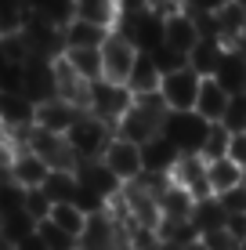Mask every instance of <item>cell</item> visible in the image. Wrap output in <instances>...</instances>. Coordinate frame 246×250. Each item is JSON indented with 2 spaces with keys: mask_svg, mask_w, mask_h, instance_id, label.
Returning <instances> with one entry per match:
<instances>
[{
  "mask_svg": "<svg viewBox=\"0 0 246 250\" xmlns=\"http://www.w3.org/2000/svg\"><path fill=\"white\" fill-rule=\"evenodd\" d=\"M51 174V167L40 156H33L29 149H11V163H7V178H11L15 185L22 188V192H29V188H44Z\"/></svg>",
  "mask_w": 246,
  "mask_h": 250,
  "instance_id": "obj_10",
  "label": "cell"
},
{
  "mask_svg": "<svg viewBox=\"0 0 246 250\" xmlns=\"http://www.w3.org/2000/svg\"><path fill=\"white\" fill-rule=\"evenodd\" d=\"M163 250H177V247H163Z\"/></svg>",
  "mask_w": 246,
  "mask_h": 250,
  "instance_id": "obj_35",
  "label": "cell"
},
{
  "mask_svg": "<svg viewBox=\"0 0 246 250\" xmlns=\"http://www.w3.org/2000/svg\"><path fill=\"white\" fill-rule=\"evenodd\" d=\"M145 7L156 15V19H170V15L189 11V4H185V0H145Z\"/></svg>",
  "mask_w": 246,
  "mask_h": 250,
  "instance_id": "obj_32",
  "label": "cell"
},
{
  "mask_svg": "<svg viewBox=\"0 0 246 250\" xmlns=\"http://www.w3.org/2000/svg\"><path fill=\"white\" fill-rule=\"evenodd\" d=\"M76 170H51L44 182V196L51 200V207L58 203H76Z\"/></svg>",
  "mask_w": 246,
  "mask_h": 250,
  "instance_id": "obj_22",
  "label": "cell"
},
{
  "mask_svg": "<svg viewBox=\"0 0 246 250\" xmlns=\"http://www.w3.org/2000/svg\"><path fill=\"white\" fill-rule=\"evenodd\" d=\"M228 145H232V131H228L225 124H210V131H207V142H203V149H199V156L203 160H225L228 156Z\"/></svg>",
  "mask_w": 246,
  "mask_h": 250,
  "instance_id": "obj_26",
  "label": "cell"
},
{
  "mask_svg": "<svg viewBox=\"0 0 246 250\" xmlns=\"http://www.w3.org/2000/svg\"><path fill=\"white\" fill-rule=\"evenodd\" d=\"M199 83H203V76H196L189 65H185V69H177V73H167L163 76L159 94H163V102H167L170 113H192V109H196Z\"/></svg>",
  "mask_w": 246,
  "mask_h": 250,
  "instance_id": "obj_7",
  "label": "cell"
},
{
  "mask_svg": "<svg viewBox=\"0 0 246 250\" xmlns=\"http://www.w3.org/2000/svg\"><path fill=\"white\" fill-rule=\"evenodd\" d=\"M134 105V94L123 87V83H109V80H95L91 83V105L87 113L101 120V124H109L116 131V124L127 116V109Z\"/></svg>",
  "mask_w": 246,
  "mask_h": 250,
  "instance_id": "obj_2",
  "label": "cell"
},
{
  "mask_svg": "<svg viewBox=\"0 0 246 250\" xmlns=\"http://www.w3.org/2000/svg\"><path fill=\"white\" fill-rule=\"evenodd\" d=\"M181 250H207V243H203V239H192L189 247H181Z\"/></svg>",
  "mask_w": 246,
  "mask_h": 250,
  "instance_id": "obj_33",
  "label": "cell"
},
{
  "mask_svg": "<svg viewBox=\"0 0 246 250\" xmlns=\"http://www.w3.org/2000/svg\"><path fill=\"white\" fill-rule=\"evenodd\" d=\"M170 182L181 185L196 203H203V200H210V196H214V192H210L207 160H203V156H181V160L174 163V170H170Z\"/></svg>",
  "mask_w": 246,
  "mask_h": 250,
  "instance_id": "obj_9",
  "label": "cell"
},
{
  "mask_svg": "<svg viewBox=\"0 0 246 250\" xmlns=\"http://www.w3.org/2000/svg\"><path fill=\"white\" fill-rule=\"evenodd\" d=\"M199 40H203V33H199V22H196V15H192V11H181V15L163 19V47L167 51L189 58L192 51H196Z\"/></svg>",
  "mask_w": 246,
  "mask_h": 250,
  "instance_id": "obj_8",
  "label": "cell"
},
{
  "mask_svg": "<svg viewBox=\"0 0 246 250\" xmlns=\"http://www.w3.org/2000/svg\"><path fill=\"white\" fill-rule=\"evenodd\" d=\"M123 247V225L113 218V210L87 214V225L80 232V250H120Z\"/></svg>",
  "mask_w": 246,
  "mask_h": 250,
  "instance_id": "obj_6",
  "label": "cell"
},
{
  "mask_svg": "<svg viewBox=\"0 0 246 250\" xmlns=\"http://www.w3.org/2000/svg\"><path fill=\"white\" fill-rule=\"evenodd\" d=\"M159 83H163V73L156 69L152 55H138V62H134L131 76H127V91H131L134 98H141V94H156Z\"/></svg>",
  "mask_w": 246,
  "mask_h": 250,
  "instance_id": "obj_20",
  "label": "cell"
},
{
  "mask_svg": "<svg viewBox=\"0 0 246 250\" xmlns=\"http://www.w3.org/2000/svg\"><path fill=\"white\" fill-rule=\"evenodd\" d=\"M199 239L207 243V250H239V239L228 229H214V232H207V236H199Z\"/></svg>",
  "mask_w": 246,
  "mask_h": 250,
  "instance_id": "obj_31",
  "label": "cell"
},
{
  "mask_svg": "<svg viewBox=\"0 0 246 250\" xmlns=\"http://www.w3.org/2000/svg\"><path fill=\"white\" fill-rule=\"evenodd\" d=\"M207 131H210V124L203 116H196V109L192 113H170L163 124V138L181 156H199L203 142H207Z\"/></svg>",
  "mask_w": 246,
  "mask_h": 250,
  "instance_id": "obj_3",
  "label": "cell"
},
{
  "mask_svg": "<svg viewBox=\"0 0 246 250\" xmlns=\"http://www.w3.org/2000/svg\"><path fill=\"white\" fill-rule=\"evenodd\" d=\"M76 250H80V247H76Z\"/></svg>",
  "mask_w": 246,
  "mask_h": 250,
  "instance_id": "obj_37",
  "label": "cell"
},
{
  "mask_svg": "<svg viewBox=\"0 0 246 250\" xmlns=\"http://www.w3.org/2000/svg\"><path fill=\"white\" fill-rule=\"evenodd\" d=\"M80 116L83 113L76 105H69V102H62V98H51V102H40V105H37V124H33V127L51 131V134H69Z\"/></svg>",
  "mask_w": 246,
  "mask_h": 250,
  "instance_id": "obj_13",
  "label": "cell"
},
{
  "mask_svg": "<svg viewBox=\"0 0 246 250\" xmlns=\"http://www.w3.org/2000/svg\"><path fill=\"white\" fill-rule=\"evenodd\" d=\"M62 58H65V62H69L87 83L101 80V51H98V47H87V51H62Z\"/></svg>",
  "mask_w": 246,
  "mask_h": 250,
  "instance_id": "obj_25",
  "label": "cell"
},
{
  "mask_svg": "<svg viewBox=\"0 0 246 250\" xmlns=\"http://www.w3.org/2000/svg\"><path fill=\"white\" fill-rule=\"evenodd\" d=\"M109 40V29H98L91 22H80V19H69L62 25V47L65 51H87V47H101Z\"/></svg>",
  "mask_w": 246,
  "mask_h": 250,
  "instance_id": "obj_17",
  "label": "cell"
},
{
  "mask_svg": "<svg viewBox=\"0 0 246 250\" xmlns=\"http://www.w3.org/2000/svg\"><path fill=\"white\" fill-rule=\"evenodd\" d=\"M207 178H210V192L214 196H225V192H232L235 185H243L246 182V170L239 167L235 160H210L207 163Z\"/></svg>",
  "mask_w": 246,
  "mask_h": 250,
  "instance_id": "obj_19",
  "label": "cell"
},
{
  "mask_svg": "<svg viewBox=\"0 0 246 250\" xmlns=\"http://www.w3.org/2000/svg\"><path fill=\"white\" fill-rule=\"evenodd\" d=\"M221 87L232 94H246V55L239 47H228L225 51V62H221V69H217V76H214Z\"/></svg>",
  "mask_w": 246,
  "mask_h": 250,
  "instance_id": "obj_18",
  "label": "cell"
},
{
  "mask_svg": "<svg viewBox=\"0 0 246 250\" xmlns=\"http://www.w3.org/2000/svg\"><path fill=\"white\" fill-rule=\"evenodd\" d=\"M51 225H58L62 232H69V236L80 243V232H83V225H87V214L80 210L76 203H58V207H51Z\"/></svg>",
  "mask_w": 246,
  "mask_h": 250,
  "instance_id": "obj_24",
  "label": "cell"
},
{
  "mask_svg": "<svg viewBox=\"0 0 246 250\" xmlns=\"http://www.w3.org/2000/svg\"><path fill=\"white\" fill-rule=\"evenodd\" d=\"M192 210H196V200H192L189 192H185L181 185L167 182V188L159 192V214L163 218H177V221H189Z\"/></svg>",
  "mask_w": 246,
  "mask_h": 250,
  "instance_id": "obj_21",
  "label": "cell"
},
{
  "mask_svg": "<svg viewBox=\"0 0 246 250\" xmlns=\"http://www.w3.org/2000/svg\"><path fill=\"white\" fill-rule=\"evenodd\" d=\"M101 163L109 167V174L116 178L120 185H131L145 174V163H141V145L123 142V138H113L109 149L101 152Z\"/></svg>",
  "mask_w": 246,
  "mask_h": 250,
  "instance_id": "obj_5",
  "label": "cell"
},
{
  "mask_svg": "<svg viewBox=\"0 0 246 250\" xmlns=\"http://www.w3.org/2000/svg\"><path fill=\"white\" fill-rule=\"evenodd\" d=\"M22 214L33 221V225H40V221L51 218V200L44 196V188H29V192L22 196Z\"/></svg>",
  "mask_w": 246,
  "mask_h": 250,
  "instance_id": "obj_28",
  "label": "cell"
},
{
  "mask_svg": "<svg viewBox=\"0 0 246 250\" xmlns=\"http://www.w3.org/2000/svg\"><path fill=\"white\" fill-rule=\"evenodd\" d=\"M225 44L217 37H203L199 44H196V51L189 55V69L196 76H203V80H210V76H217V69H221V62H225Z\"/></svg>",
  "mask_w": 246,
  "mask_h": 250,
  "instance_id": "obj_16",
  "label": "cell"
},
{
  "mask_svg": "<svg viewBox=\"0 0 246 250\" xmlns=\"http://www.w3.org/2000/svg\"><path fill=\"white\" fill-rule=\"evenodd\" d=\"M120 250H131V247H120Z\"/></svg>",
  "mask_w": 246,
  "mask_h": 250,
  "instance_id": "obj_36",
  "label": "cell"
},
{
  "mask_svg": "<svg viewBox=\"0 0 246 250\" xmlns=\"http://www.w3.org/2000/svg\"><path fill=\"white\" fill-rule=\"evenodd\" d=\"M235 4H239V7H243V11H246V0H235Z\"/></svg>",
  "mask_w": 246,
  "mask_h": 250,
  "instance_id": "obj_34",
  "label": "cell"
},
{
  "mask_svg": "<svg viewBox=\"0 0 246 250\" xmlns=\"http://www.w3.org/2000/svg\"><path fill=\"white\" fill-rule=\"evenodd\" d=\"M181 160V152L167 142L163 134L152 138L149 145H141V163H145V174H159V178H170L174 163Z\"/></svg>",
  "mask_w": 246,
  "mask_h": 250,
  "instance_id": "obj_15",
  "label": "cell"
},
{
  "mask_svg": "<svg viewBox=\"0 0 246 250\" xmlns=\"http://www.w3.org/2000/svg\"><path fill=\"white\" fill-rule=\"evenodd\" d=\"M225 127H228L232 134H246V94H235V98L228 102Z\"/></svg>",
  "mask_w": 246,
  "mask_h": 250,
  "instance_id": "obj_29",
  "label": "cell"
},
{
  "mask_svg": "<svg viewBox=\"0 0 246 250\" xmlns=\"http://www.w3.org/2000/svg\"><path fill=\"white\" fill-rule=\"evenodd\" d=\"M225 221H228V214H225V207L217 203V196L196 203V210H192V225H196L199 236H207V232H214V229H225Z\"/></svg>",
  "mask_w": 246,
  "mask_h": 250,
  "instance_id": "obj_23",
  "label": "cell"
},
{
  "mask_svg": "<svg viewBox=\"0 0 246 250\" xmlns=\"http://www.w3.org/2000/svg\"><path fill=\"white\" fill-rule=\"evenodd\" d=\"M33 124H37V105L22 91H0V127L7 134H19L29 131Z\"/></svg>",
  "mask_w": 246,
  "mask_h": 250,
  "instance_id": "obj_11",
  "label": "cell"
},
{
  "mask_svg": "<svg viewBox=\"0 0 246 250\" xmlns=\"http://www.w3.org/2000/svg\"><path fill=\"white\" fill-rule=\"evenodd\" d=\"M37 239L44 243V250H76L80 247L69 232H62L58 225H51V221H40L37 225Z\"/></svg>",
  "mask_w": 246,
  "mask_h": 250,
  "instance_id": "obj_27",
  "label": "cell"
},
{
  "mask_svg": "<svg viewBox=\"0 0 246 250\" xmlns=\"http://www.w3.org/2000/svg\"><path fill=\"white\" fill-rule=\"evenodd\" d=\"M113 138H116V131L109 124H101V120H95L91 113H83L73 124V131L65 134V142H69L76 163H91V160H101V152L109 149Z\"/></svg>",
  "mask_w": 246,
  "mask_h": 250,
  "instance_id": "obj_1",
  "label": "cell"
},
{
  "mask_svg": "<svg viewBox=\"0 0 246 250\" xmlns=\"http://www.w3.org/2000/svg\"><path fill=\"white\" fill-rule=\"evenodd\" d=\"M217 203L225 207V214H228V218H239V214H246V182H243V185H235L232 192L217 196Z\"/></svg>",
  "mask_w": 246,
  "mask_h": 250,
  "instance_id": "obj_30",
  "label": "cell"
},
{
  "mask_svg": "<svg viewBox=\"0 0 246 250\" xmlns=\"http://www.w3.org/2000/svg\"><path fill=\"white\" fill-rule=\"evenodd\" d=\"M120 15H123V0H73V19L91 22L109 33L120 25Z\"/></svg>",
  "mask_w": 246,
  "mask_h": 250,
  "instance_id": "obj_12",
  "label": "cell"
},
{
  "mask_svg": "<svg viewBox=\"0 0 246 250\" xmlns=\"http://www.w3.org/2000/svg\"><path fill=\"white\" fill-rule=\"evenodd\" d=\"M228 102H232V94H228L221 83L210 76V80L199 83V94H196V116H203L207 124H225Z\"/></svg>",
  "mask_w": 246,
  "mask_h": 250,
  "instance_id": "obj_14",
  "label": "cell"
},
{
  "mask_svg": "<svg viewBox=\"0 0 246 250\" xmlns=\"http://www.w3.org/2000/svg\"><path fill=\"white\" fill-rule=\"evenodd\" d=\"M101 51V80L109 83H123L127 87V76H131L134 62H138V47L123 37V33H109V40L98 47Z\"/></svg>",
  "mask_w": 246,
  "mask_h": 250,
  "instance_id": "obj_4",
  "label": "cell"
}]
</instances>
